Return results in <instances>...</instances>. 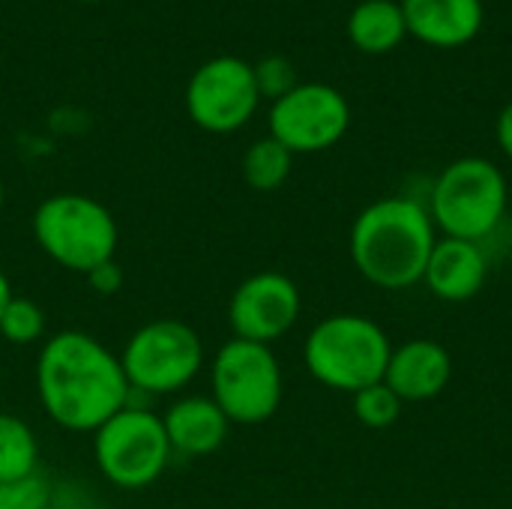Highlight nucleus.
<instances>
[{"mask_svg": "<svg viewBox=\"0 0 512 509\" xmlns=\"http://www.w3.org/2000/svg\"><path fill=\"white\" fill-rule=\"evenodd\" d=\"M438 243L435 222L417 198L390 195L363 207L348 234L357 273L381 291H405L423 282Z\"/></svg>", "mask_w": 512, "mask_h": 509, "instance_id": "obj_2", "label": "nucleus"}, {"mask_svg": "<svg viewBox=\"0 0 512 509\" xmlns=\"http://www.w3.org/2000/svg\"><path fill=\"white\" fill-rule=\"evenodd\" d=\"M507 204L510 186L504 171L492 159L462 156L435 177L426 210L438 237L483 243L501 228Z\"/></svg>", "mask_w": 512, "mask_h": 509, "instance_id": "obj_5", "label": "nucleus"}, {"mask_svg": "<svg viewBox=\"0 0 512 509\" xmlns=\"http://www.w3.org/2000/svg\"><path fill=\"white\" fill-rule=\"evenodd\" d=\"M255 84H258V93H261V99L267 96V99H282L288 90H294L300 81H297V72H294V66H291V60L288 57H282V54H270V57H261L255 66Z\"/></svg>", "mask_w": 512, "mask_h": 509, "instance_id": "obj_21", "label": "nucleus"}, {"mask_svg": "<svg viewBox=\"0 0 512 509\" xmlns=\"http://www.w3.org/2000/svg\"><path fill=\"white\" fill-rule=\"evenodd\" d=\"M33 384L48 420L81 435H93L132 396L120 354L84 330H60L39 345Z\"/></svg>", "mask_w": 512, "mask_h": 509, "instance_id": "obj_1", "label": "nucleus"}, {"mask_svg": "<svg viewBox=\"0 0 512 509\" xmlns=\"http://www.w3.org/2000/svg\"><path fill=\"white\" fill-rule=\"evenodd\" d=\"M408 36L402 3L363 0L348 15V39L366 54H387Z\"/></svg>", "mask_w": 512, "mask_h": 509, "instance_id": "obj_16", "label": "nucleus"}, {"mask_svg": "<svg viewBox=\"0 0 512 509\" xmlns=\"http://www.w3.org/2000/svg\"><path fill=\"white\" fill-rule=\"evenodd\" d=\"M489 267L492 264L483 243L438 237L423 273V285L444 303H468L483 291Z\"/></svg>", "mask_w": 512, "mask_h": 509, "instance_id": "obj_13", "label": "nucleus"}, {"mask_svg": "<svg viewBox=\"0 0 512 509\" xmlns=\"http://www.w3.org/2000/svg\"><path fill=\"white\" fill-rule=\"evenodd\" d=\"M303 312L297 282L279 270H258L246 276L228 300V327L234 339L270 345L294 330Z\"/></svg>", "mask_w": 512, "mask_h": 509, "instance_id": "obj_11", "label": "nucleus"}, {"mask_svg": "<svg viewBox=\"0 0 512 509\" xmlns=\"http://www.w3.org/2000/svg\"><path fill=\"white\" fill-rule=\"evenodd\" d=\"M39 474V438L33 426L9 411H0V483H18Z\"/></svg>", "mask_w": 512, "mask_h": 509, "instance_id": "obj_17", "label": "nucleus"}, {"mask_svg": "<svg viewBox=\"0 0 512 509\" xmlns=\"http://www.w3.org/2000/svg\"><path fill=\"white\" fill-rule=\"evenodd\" d=\"M204 339L180 318H156L141 324L120 351L129 381V402L180 396L204 372Z\"/></svg>", "mask_w": 512, "mask_h": 509, "instance_id": "obj_6", "label": "nucleus"}, {"mask_svg": "<svg viewBox=\"0 0 512 509\" xmlns=\"http://www.w3.org/2000/svg\"><path fill=\"white\" fill-rule=\"evenodd\" d=\"M402 405L405 402L384 381L354 393V417L366 429H390L402 417Z\"/></svg>", "mask_w": 512, "mask_h": 509, "instance_id": "obj_20", "label": "nucleus"}, {"mask_svg": "<svg viewBox=\"0 0 512 509\" xmlns=\"http://www.w3.org/2000/svg\"><path fill=\"white\" fill-rule=\"evenodd\" d=\"M84 279H87L90 291H96V294H102V297H111V294H117V291L123 288V270H120L117 258H114V261H105V264H99V267H93Z\"/></svg>", "mask_w": 512, "mask_h": 509, "instance_id": "obj_23", "label": "nucleus"}, {"mask_svg": "<svg viewBox=\"0 0 512 509\" xmlns=\"http://www.w3.org/2000/svg\"><path fill=\"white\" fill-rule=\"evenodd\" d=\"M258 102L255 69L234 54L204 60L186 84V111L192 123L213 135L243 129L255 117Z\"/></svg>", "mask_w": 512, "mask_h": 509, "instance_id": "obj_9", "label": "nucleus"}, {"mask_svg": "<svg viewBox=\"0 0 512 509\" xmlns=\"http://www.w3.org/2000/svg\"><path fill=\"white\" fill-rule=\"evenodd\" d=\"M291 168H294V153L285 144H279L273 135L252 141L249 150L243 153V162H240L243 180L255 192L279 189L291 177Z\"/></svg>", "mask_w": 512, "mask_h": 509, "instance_id": "obj_18", "label": "nucleus"}, {"mask_svg": "<svg viewBox=\"0 0 512 509\" xmlns=\"http://www.w3.org/2000/svg\"><path fill=\"white\" fill-rule=\"evenodd\" d=\"M390 354L393 342L384 327L357 312L321 318L303 342V363L309 375L321 387L348 396L384 381Z\"/></svg>", "mask_w": 512, "mask_h": 509, "instance_id": "obj_3", "label": "nucleus"}, {"mask_svg": "<svg viewBox=\"0 0 512 509\" xmlns=\"http://www.w3.org/2000/svg\"><path fill=\"white\" fill-rule=\"evenodd\" d=\"M210 399L231 426H261L285 399V375L270 345L228 339L210 360Z\"/></svg>", "mask_w": 512, "mask_h": 509, "instance_id": "obj_8", "label": "nucleus"}, {"mask_svg": "<svg viewBox=\"0 0 512 509\" xmlns=\"http://www.w3.org/2000/svg\"><path fill=\"white\" fill-rule=\"evenodd\" d=\"M495 135H498V144L501 150L512 159V102L504 105V111L498 114V126H495Z\"/></svg>", "mask_w": 512, "mask_h": 509, "instance_id": "obj_24", "label": "nucleus"}, {"mask_svg": "<svg viewBox=\"0 0 512 509\" xmlns=\"http://www.w3.org/2000/svg\"><path fill=\"white\" fill-rule=\"evenodd\" d=\"M453 378V357L435 339H408L393 348L384 384L402 402H429L447 390Z\"/></svg>", "mask_w": 512, "mask_h": 509, "instance_id": "obj_12", "label": "nucleus"}, {"mask_svg": "<svg viewBox=\"0 0 512 509\" xmlns=\"http://www.w3.org/2000/svg\"><path fill=\"white\" fill-rule=\"evenodd\" d=\"M9 300H12V282H9V276L3 273V267H0V315H3V309H6Z\"/></svg>", "mask_w": 512, "mask_h": 509, "instance_id": "obj_25", "label": "nucleus"}, {"mask_svg": "<svg viewBox=\"0 0 512 509\" xmlns=\"http://www.w3.org/2000/svg\"><path fill=\"white\" fill-rule=\"evenodd\" d=\"M84 3H99V0H84Z\"/></svg>", "mask_w": 512, "mask_h": 509, "instance_id": "obj_27", "label": "nucleus"}, {"mask_svg": "<svg viewBox=\"0 0 512 509\" xmlns=\"http://www.w3.org/2000/svg\"><path fill=\"white\" fill-rule=\"evenodd\" d=\"M33 240L57 267L87 276L93 267L114 261L120 228L114 213L84 192H57L33 210Z\"/></svg>", "mask_w": 512, "mask_h": 509, "instance_id": "obj_4", "label": "nucleus"}, {"mask_svg": "<svg viewBox=\"0 0 512 509\" xmlns=\"http://www.w3.org/2000/svg\"><path fill=\"white\" fill-rule=\"evenodd\" d=\"M54 486L33 474L18 483H0V509H51Z\"/></svg>", "mask_w": 512, "mask_h": 509, "instance_id": "obj_22", "label": "nucleus"}, {"mask_svg": "<svg viewBox=\"0 0 512 509\" xmlns=\"http://www.w3.org/2000/svg\"><path fill=\"white\" fill-rule=\"evenodd\" d=\"M3 207H6V186H3V180H0V213H3Z\"/></svg>", "mask_w": 512, "mask_h": 509, "instance_id": "obj_26", "label": "nucleus"}, {"mask_svg": "<svg viewBox=\"0 0 512 509\" xmlns=\"http://www.w3.org/2000/svg\"><path fill=\"white\" fill-rule=\"evenodd\" d=\"M162 426L171 444L174 456L183 459H204L225 447L231 420L222 414V408L210 396H177L162 411Z\"/></svg>", "mask_w": 512, "mask_h": 509, "instance_id": "obj_14", "label": "nucleus"}, {"mask_svg": "<svg viewBox=\"0 0 512 509\" xmlns=\"http://www.w3.org/2000/svg\"><path fill=\"white\" fill-rule=\"evenodd\" d=\"M270 135L291 153H321L339 144L351 126L348 99L321 81H306L270 105Z\"/></svg>", "mask_w": 512, "mask_h": 509, "instance_id": "obj_10", "label": "nucleus"}, {"mask_svg": "<svg viewBox=\"0 0 512 509\" xmlns=\"http://www.w3.org/2000/svg\"><path fill=\"white\" fill-rule=\"evenodd\" d=\"M408 33L432 48H462L483 27V0H402Z\"/></svg>", "mask_w": 512, "mask_h": 509, "instance_id": "obj_15", "label": "nucleus"}, {"mask_svg": "<svg viewBox=\"0 0 512 509\" xmlns=\"http://www.w3.org/2000/svg\"><path fill=\"white\" fill-rule=\"evenodd\" d=\"M93 459L102 480L114 489H150L174 459L162 414L144 402H129L93 432Z\"/></svg>", "mask_w": 512, "mask_h": 509, "instance_id": "obj_7", "label": "nucleus"}, {"mask_svg": "<svg viewBox=\"0 0 512 509\" xmlns=\"http://www.w3.org/2000/svg\"><path fill=\"white\" fill-rule=\"evenodd\" d=\"M0 339L15 348L42 345L48 339V315L45 309L30 297H15L6 303L0 315Z\"/></svg>", "mask_w": 512, "mask_h": 509, "instance_id": "obj_19", "label": "nucleus"}]
</instances>
